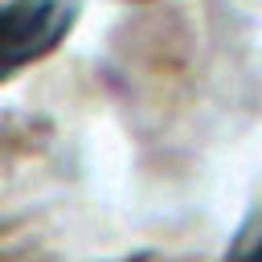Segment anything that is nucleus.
Here are the masks:
<instances>
[{
  "label": "nucleus",
  "instance_id": "nucleus-1",
  "mask_svg": "<svg viewBox=\"0 0 262 262\" xmlns=\"http://www.w3.org/2000/svg\"><path fill=\"white\" fill-rule=\"evenodd\" d=\"M74 20L78 0H0V82L49 57Z\"/></svg>",
  "mask_w": 262,
  "mask_h": 262
},
{
  "label": "nucleus",
  "instance_id": "nucleus-2",
  "mask_svg": "<svg viewBox=\"0 0 262 262\" xmlns=\"http://www.w3.org/2000/svg\"><path fill=\"white\" fill-rule=\"evenodd\" d=\"M229 262H262V229L254 233V242L246 246V254H233Z\"/></svg>",
  "mask_w": 262,
  "mask_h": 262
}]
</instances>
